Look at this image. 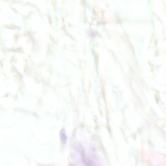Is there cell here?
I'll list each match as a JSON object with an SVG mask.
<instances>
[{"label":"cell","mask_w":166,"mask_h":166,"mask_svg":"<svg viewBox=\"0 0 166 166\" xmlns=\"http://www.w3.org/2000/svg\"><path fill=\"white\" fill-rule=\"evenodd\" d=\"M61 139L62 142L64 144H66L67 141V137L64 131H62L61 132Z\"/></svg>","instance_id":"1"}]
</instances>
